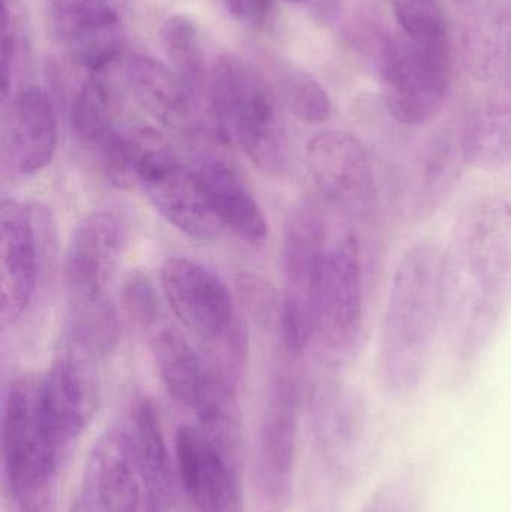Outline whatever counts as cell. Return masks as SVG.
Here are the masks:
<instances>
[{
  "mask_svg": "<svg viewBox=\"0 0 511 512\" xmlns=\"http://www.w3.org/2000/svg\"><path fill=\"white\" fill-rule=\"evenodd\" d=\"M29 207L3 198L0 209V321L11 327L35 294L39 274L38 234Z\"/></svg>",
  "mask_w": 511,
  "mask_h": 512,
  "instance_id": "cell-20",
  "label": "cell"
},
{
  "mask_svg": "<svg viewBox=\"0 0 511 512\" xmlns=\"http://www.w3.org/2000/svg\"><path fill=\"white\" fill-rule=\"evenodd\" d=\"M209 107L216 134L239 147L266 174L290 167V141L275 87L246 60L222 54L209 78Z\"/></svg>",
  "mask_w": 511,
  "mask_h": 512,
  "instance_id": "cell-3",
  "label": "cell"
},
{
  "mask_svg": "<svg viewBox=\"0 0 511 512\" xmlns=\"http://www.w3.org/2000/svg\"><path fill=\"white\" fill-rule=\"evenodd\" d=\"M132 6L134 0H48L54 33L87 74L110 71L125 59Z\"/></svg>",
  "mask_w": 511,
  "mask_h": 512,
  "instance_id": "cell-14",
  "label": "cell"
},
{
  "mask_svg": "<svg viewBox=\"0 0 511 512\" xmlns=\"http://www.w3.org/2000/svg\"><path fill=\"white\" fill-rule=\"evenodd\" d=\"M135 454L146 495L147 510L165 511L176 496V462L165 441L158 411L150 400H141L135 409L132 427Z\"/></svg>",
  "mask_w": 511,
  "mask_h": 512,
  "instance_id": "cell-24",
  "label": "cell"
},
{
  "mask_svg": "<svg viewBox=\"0 0 511 512\" xmlns=\"http://www.w3.org/2000/svg\"><path fill=\"white\" fill-rule=\"evenodd\" d=\"M288 2H291V3H305V2H308V0H288Z\"/></svg>",
  "mask_w": 511,
  "mask_h": 512,
  "instance_id": "cell-37",
  "label": "cell"
},
{
  "mask_svg": "<svg viewBox=\"0 0 511 512\" xmlns=\"http://www.w3.org/2000/svg\"><path fill=\"white\" fill-rule=\"evenodd\" d=\"M467 167L497 173L511 167V105L491 104L474 114L461 131Z\"/></svg>",
  "mask_w": 511,
  "mask_h": 512,
  "instance_id": "cell-25",
  "label": "cell"
},
{
  "mask_svg": "<svg viewBox=\"0 0 511 512\" xmlns=\"http://www.w3.org/2000/svg\"><path fill=\"white\" fill-rule=\"evenodd\" d=\"M315 450L329 475L341 483L356 480L369 456L368 417L362 399L338 384L314 396Z\"/></svg>",
  "mask_w": 511,
  "mask_h": 512,
  "instance_id": "cell-15",
  "label": "cell"
},
{
  "mask_svg": "<svg viewBox=\"0 0 511 512\" xmlns=\"http://www.w3.org/2000/svg\"><path fill=\"white\" fill-rule=\"evenodd\" d=\"M465 167L461 132L429 135L393 173L399 210L414 222L431 215L452 194Z\"/></svg>",
  "mask_w": 511,
  "mask_h": 512,
  "instance_id": "cell-17",
  "label": "cell"
},
{
  "mask_svg": "<svg viewBox=\"0 0 511 512\" xmlns=\"http://www.w3.org/2000/svg\"><path fill=\"white\" fill-rule=\"evenodd\" d=\"M302 405L299 376L279 370L270 384L255 448V480L269 512H284L290 505Z\"/></svg>",
  "mask_w": 511,
  "mask_h": 512,
  "instance_id": "cell-11",
  "label": "cell"
},
{
  "mask_svg": "<svg viewBox=\"0 0 511 512\" xmlns=\"http://www.w3.org/2000/svg\"><path fill=\"white\" fill-rule=\"evenodd\" d=\"M228 12L237 20H243L248 17V0H224Z\"/></svg>",
  "mask_w": 511,
  "mask_h": 512,
  "instance_id": "cell-36",
  "label": "cell"
},
{
  "mask_svg": "<svg viewBox=\"0 0 511 512\" xmlns=\"http://www.w3.org/2000/svg\"><path fill=\"white\" fill-rule=\"evenodd\" d=\"M122 66L126 86L153 119L176 131H197L200 96L188 89L170 65L135 53L126 56Z\"/></svg>",
  "mask_w": 511,
  "mask_h": 512,
  "instance_id": "cell-21",
  "label": "cell"
},
{
  "mask_svg": "<svg viewBox=\"0 0 511 512\" xmlns=\"http://www.w3.org/2000/svg\"><path fill=\"white\" fill-rule=\"evenodd\" d=\"M455 2H458V3H465V2H468V0H455Z\"/></svg>",
  "mask_w": 511,
  "mask_h": 512,
  "instance_id": "cell-38",
  "label": "cell"
},
{
  "mask_svg": "<svg viewBox=\"0 0 511 512\" xmlns=\"http://www.w3.org/2000/svg\"><path fill=\"white\" fill-rule=\"evenodd\" d=\"M159 41L170 68L200 96L206 81L203 47L197 24L186 15H171L159 29Z\"/></svg>",
  "mask_w": 511,
  "mask_h": 512,
  "instance_id": "cell-28",
  "label": "cell"
},
{
  "mask_svg": "<svg viewBox=\"0 0 511 512\" xmlns=\"http://www.w3.org/2000/svg\"><path fill=\"white\" fill-rule=\"evenodd\" d=\"M153 352L168 393L198 420L237 412L236 387L216 376L182 333L174 328L159 331Z\"/></svg>",
  "mask_w": 511,
  "mask_h": 512,
  "instance_id": "cell-18",
  "label": "cell"
},
{
  "mask_svg": "<svg viewBox=\"0 0 511 512\" xmlns=\"http://www.w3.org/2000/svg\"><path fill=\"white\" fill-rule=\"evenodd\" d=\"M2 20V98L5 101L14 89L29 48L21 0H3Z\"/></svg>",
  "mask_w": 511,
  "mask_h": 512,
  "instance_id": "cell-30",
  "label": "cell"
},
{
  "mask_svg": "<svg viewBox=\"0 0 511 512\" xmlns=\"http://www.w3.org/2000/svg\"><path fill=\"white\" fill-rule=\"evenodd\" d=\"M329 245L326 216L315 201L302 200L291 209L284 228L279 331L285 351L299 357L314 340L312 291L321 258Z\"/></svg>",
  "mask_w": 511,
  "mask_h": 512,
  "instance_id": "cell-8",
  "label": "cell"
},
{
  "mask_svg": "<svg viewBox=\"0 0 511 512\" xmlns=\"http://www.w3.org/2000/svg\"><path fill=\"white\" fill-rule=\"evenodd\" d=\"M441 330L455 358L476 361L511 310V198L485 195L456 221L441 254Z\"/></svg>",
  "mask_w": 511,
  "mask_h": 512,
  "instance_id": "cell-1",
  "label": "cell"
},
{
  "mask_svg": "<svg viewBox=\"0 0 511 512\" xmlns=\"http://www.w3.org/2000/svg\"><path fill=\"white\" fill-rule=\"evenodd\" d=\"M306 167L318 194L354 224H371L380 209L377 159L356 135L327 129L306 146Z\"/></svg>",
  "mask_w": 511,
  "mask_h": 512,
  "instance_id": "cell-9",
  "label": "cell"
},
{
  "mask_svg": "<svg viewBox=\"0 0 511 512\" xmlns=\"http://www.w3.org/2000/svg\"><path fill=\"white\" fill-rule=\"evenodd\" d=\"M36 382L15 379L2 406V493L6 512H56L68 456L42 435L36 420Z\"/></svg>",
  "mask_w": 511,
  "mask_h": 512,
  "instance_id": "cell-4",
  "label": "cell"
},
{
  "mask_svg": "<svg viewBox=\"0 0 511 512\" xmlns=\"http://www.w3.org/2000/svg\"><path fill=\"white\" fill-rule=\"evenodd\" d=\"M402 33L414 39L447 35L446 21L437 0H392Z\"/></svg>",
  "mask_w": 511,
  "mask_h": 512,
  "instance_id": "cell-32",
  "label": "cell"
},
{
  "mask_svg": "<svg viewBox=\"0 0 511 512\" xmlns=\"http://www.w3.org/2000/svg\"><path fill=\"white\" fill-rule=\"evenodd\" d=\"M68 348L95 361L104 360L119 343L120 328L116 310L105 300L71 301Z\"/></svg>",
  "mask_w": 511,
  "mask_h": 512,
  "instance_id": "cell-27",
  "label": "cell"
},
{
  "mask_svg": "<svg viewBox=\"0 0 511 512\" xmlns=\"http://www.w3.org/2000/svg\"><path fill=\"white\" fill-rule=\"evenodd\" d=\"M96 363L66 346L65 354L36 382L39 429L56 450L68 457L98 409L101 387Z\"/></svg>",
  "mask_w": 511,
  "mask_h": 512,
  "instance_id": "cell-12",
  "label": "cell"
},
{
  "mask_svg": "<svg viewBox=\"0 0 511 512\" xmlns=\"http://www.w3.org/2000/svg\"><path fill=\"white\" fill-rule=\"evenodd\" d=\"M314 339L338 360L357 351L365 322V268L356 234L329 240L312 291Z\"/></svg>",
  "mask_w": 511,
  "mask_h": 512,
  "instance_id": "cell-7",
  "label": "cell"
},
{
  "mask_svg": "<svg viewBox=\"0 0 511 512\" xmlns=\"http://www.w3.org/2000/svg\"><path fill=\"white\" fill-rule=\"evenodd\" d=\"M137 186L153 209L185 236L213 242L224 230L213 213L197 168L183 162L164 138L144 159Z\"/></svg>",
  "mask_w": 511,
  "mask_h": 512,
  "instance_id": "cell-13",
  "label": "cell"
},
{
  "mask_svg": "<svg viewBox=\"0 0 511 512\" xmlns=\"http://www.w3.org/2000/svg\"><path fill=\"white\" fill-rule=\"evenodd\" d=\"M59 141L56 108L38 86L26 87L15 96L9 119V156L21 176H33L47 168Z\"/></svg>",
  "mask_w": 511,
  "mask_h": 512,
  "instance_id": "cell-22",
  "label": "cell"
},
{
  "mask_svg": "<svg viewBox=\"0 0 511 512\" xmlns=\"http://www.w3.org/2000/svg\"><path fill=\"white\" fill-rule=\"evenodd\" d=\"M143 492L131 429L113 426L90 451L69 512H138Z\"/></svg>",
  "mask_w": 511,
  "mask_h": 512,
  "instance_id": "cell-16",
  "label": "cell"
},
{
  "mask_svg": "<svg viewBox=\"0 0 511 512\" xmlns=\"http://www.w3.org/2000/svg\"><path fill=\"white\" fill-rule=\"evenodd\" d=\"M149 512H164V511L149 510Z\"/></svg>",
  "mask_w": 511,
  "mask_h": 512,
  "instance_id": "cell-39",
  "label": "cell"
},
{
  "mask_svg": "<svg viewBox=\"0 0 511 512\" xmlns=\"http://www.w3.org/2000/svg\"><path fill=\"white\" fill-rule=\"evenodd\" d=\"M161 286L174 315L198 339L219 352L246 349L230 289L210 268L182 256L168 258L162 264Z\"/></svg>",
  "mask_w": 511,
  "mask_h": 512,
  "instance_id": "cell-10",
  "label": "cell"
},
{
  "mask_svg": "<svg viewBox=\"0 0 511 512\" xmlns=\"http://www.w3.org/2000/svg\"><path fill=\"white\" fill-rule=\"evenodd\" d=\"M122 303L128 318L140 328H150L161 315L159 295L146 273L135 271L123 283Z\"/></svg>",
  "mask_w": 511,
  "mask_h": 512,
  "instance_id": "cell-33",
  "label": "cell"
},
{
  "mask_svg": "<svg viewBox=\"0 0 511 512\" xmlns=\"http://www.w3.org/2000/svg\"><path fill=\"white\" fill-rule=\"evenodd\" d=\"M87 74L69 102V122L81 143L96 149L119 125L116 122V90L113 71Z\"/></svg>",
  "mask_w": 511,
  "mask_h": 512,
  "instance_id": "cell-26",
  "label": "cell"
},
{
  "mask_svg": "<svg viewBox=\"0 0 511 512\" xmlns=\"http://www.w3.org/2000/svg\"><path fill=\"white\" fill-rule=\"evenodd\" d=\"M275 90L282 105L300 122L321 125L332 116V101L324 87L309 72L291 63L273 71Z\"/></svg>",
  "mask_w": 511,
  "mask_h": 512,
  "instance_id": "cell-29",
  "label": "cell"
},
{
  "mask_svg": "<svg viewBox=\"0 0 511 512\" xmlns=\"http://www.w3.org/2000/svg\"><path fill=\"white\" fill-rule=\"evenodd\" d=\"M195 168L222 228L246 245L263 246L269 239L266 216L236 170L215 158L201 159Z\"/></svg>",
  "mask_w": 511,
  "mask_h": 512,
  "instance_id": "cell-23",
  "label": "cell"
},
{
  "mask_svg": "<svg viewBox=\"0 0 511 512\" xmlns=\"http://www.w3.org/2000/svg\"><path fill=\"white\" fill-rule=\"evenodd\" d=\"M441 254L434 243H416L393 273L377 348L378 378L389 396H410L425 378L441 328Z\"/></svg>",
  "mask_w": 511,
  "mask_h": 512,
  "instance_id": "cell-2",
  "label": "cell"
},
{
  "mask_svg": "<svg viewBox=\"0 0 511 512\" xmlns=\"http://www.w3.org/2000/svg\"><path fill=\"white\" fill-rule=\"evenodd\" d=\"M239 418L179 427L177 477L194 512H243Z\"/></svg>",
  "mask_w": 511,
  "mask_h": 512,
  "instance_id": "cell-6",
  "label": "cell"
},
{
  "mask_svg": "<svg viewBox=\"0 0 511 512\" xmlns=\"http://www.w3.org/2000/svg\"><path fill=\"white\" fill-rule=\"evenodd\" d=\"M359 512H426L425 489L416 471H404L381 484Z\"/></svg>",
  "mask_w": 511,
  "mask_h": 512,
  "instance_id": "cell-31",
  "label": "cell"
},
{
  "mask_svg": "<svg viewBox=\"0 0 511 512\" xmlns=\"http://www.w3.org/2000/svg\"><path fill=\"white\" fill-rule=\"evenodd\" d=\"M240 295L248 312L261 324H279L281 301L269 282L255 274H242L239 277Z\"/></svg>",
  "mask_w": 511,
  "mask_h": 512,
  "instance_id": "cell-34",
  "label": "cell"
},
{
  "mask_svg": "<svg viewBox=\"0 0 511 512\" xmlns=\"http://www.w3.org/2000/svg\"><path fill=\"white\" fill-rule=\"evenodd\" d=\"M384 108L399 125L431 123L443 110L452 78L449 36L384 38L378 50Z\"/></svg>",
  "mask_w": 511,
  "mask_h": 512,
  "instance_id": "cell-5",
  "label": "cell"
},
{
  "mask_svg": "<svg viewBox=\"0 0 511 512\" xmlns=\"http://www.w3.org/2000/svg\"><path fill=\"white\" fill-rule=\"evenodd\" d=\"M273 0H248V17L257 23H263L269 15Z\"/></svg>",
  "mask_w": 511,
  "mask_h": 512,
  "instance_id": "cell-35",
  "label": "cell"
},
{
  "mask_svg": "<svg viewBox=\"0 0 511 512\" xmlns=\"http://www.w3.org/2000/svg\"><path fill=\"white\" fill-rule=\"evenodd\" d=\"M126 239L125 218L116 210H95L78 222L66 255V282L71 301L104 297L122 258Z\"/></svg>",
  "mask_w": 511,
  "mask_h": 512,
  "instance_id": "cell-19",
  "label": "cell"
}]
</instances>
